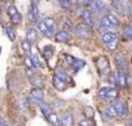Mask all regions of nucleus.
I'll return each instance as SVG.
<instances>
[{"label": "nucleus", "mask_w": 132, "mask_h": 126, "mask_svg": "<svg viewBox=\"0 0 132 126\" xmlns=\"http://www.w3.org/2000/svg\"><path fill=\"white\" fill-rule=\"evenodd\" d=\"M47 120H48L54 126H62V125H60V116H58L56 113H51Z\"/></svg>", "instance_id": "nucleus-25"}, {"label": "nucleus", "mask_w": 132, "mask_h": 126, "mask_svg": "<svg viewBox=\"0 0 132 126\" xmlns=\"http://www.w3.org/2000/svg\"><path fill=\"white\" fill-rule=\"evenodd\" d=\"M38 17H39L38 7H37V3H33L29 8V12H28V19L30 23H38Z\"/></svg>", "instance_id": "nucleus-8"}, {"label": "nucleus", "mask_w": 132, "mask_h": 126, "mask_svg": "<svg viewBox=\"0 0 132 126\" xmlns=\"http://www.w3.org/2000/svg\"><path fill=\"white\" fill-rule=\"evenodd\" d=\"M55 76H58L59 79L64 80L65 83L71 81V78H69V75L65 72L64 70H62V68H56V70H55Z\"/></svg>", "instance_id": "nucleus-19"}, {"label": "nucleus", "mask_w": 132, "mask_h": 126, "mask_svg": "<svg viewBox=\"0 0 132 126\" xmlns=\"http://www.w3.org/2000/svg\"><path fill=\"white\" fill-rule=\"evenodd\" d=\"M81 16H82V21H84L85 25H88V26H92V25H93L92 11H89V9H84L82 13H81Z\"/></svg>", "instance_id": "nucleus-16"}, {"label": "nucleus", "mask_w": 132, "mask_h": 126, "mask_svg": "<svg viewBox=\"0 0 132 126\" xmlns=\"http://www.w3.org/2000/svg\"><path fill=\"white\" fill-rule=\"evenodd\" d=\"M93 2H94V0H84V4L88 5V7H90V5L93 4Z\"/></svg>", "instance_id": "nucleus-39"}, {"label": "nucleus", "mask_w": 132, "mask_h": 126, "mask_svg": "<svg viewBox=\"0 0 132 126\" xmlns=\"http://www.w3.org/2000/svg\"><path fill=\"white\" fill-rule=\"evenodd\" d=\"M98 99L103 101H111V100H117L118 99V91L115 88H110V87H103L100 89L98 92Z\"/></svg>", "instance_id": "nucleus-1"}, {"label": "nucleus", "mask_w": 132, "mask_h": 126, "mask_svg": "<svg viewBox=\"0 0 132 126\" xmlns=\"http://www.w3.org/2000/svg\"><path fill=\"white\" fill-rule=\"evenodd\" d=\"M26 40L29 42L37 41V30L34 28H28V30H26Z\"/></svg>", "instance_id": "nucleus-21"}, {"label": "nucleus", "mask_w": 132, "mask_h": 126, "mask_svg": "<svg viewBox=\"0 0 132 126\" xmlns=\"http://www.w3.org/2000/svg\"><path fill=\"white\" fill-rule=\"evenodd\" d=\"M107 16H109V19H110L111 24L114 25V26H118V24H119V20H118V17H117L115 14H112V13H107Z\"/></svg>", "instance_id": "nucleus-31"}, {"label": "nucleus", "mask_w": 132, "mask_h": 126, "mask_svg": "<svg viewBox=\"0 0 132 126\" xmlns=\"http://www.w3.org/2000/svg\"><path fill=\"white\" fill-rule=\"evenodd\" d=\"M55 40L58 41V42H68L71 40V35H69V32L67 30H60L55 34Z\"/></svg>", "instance_id": "nucleus-14"}, {"label": "nucleus", "mask_w": 132, "mask_h": 126, "mask_svg": "<svg viewBox=\"0 0 132 126\" xmlns=\"http://www.w3.org/2000/svg\"><path fill=\"white\" fill-rule=\"evenodd\" d=\"M129 126H132V118L129 120Z\"/></svg>", "instance_id": "nucleus-40"}, {"label": "nucleus", "mask_w": 132, "mask_h": 126, "mask_svg": "<svg viewBox=\"0 0 132 126\" xmlns=\"http://www.w3.org/2000/svg\"><path fill=\"white\" fill-rule=\"evenodd\" d=\"M115 116H117V113H115V109H114V106H112V105H107L105 109L102 110V120H103V122H110Z\"/></svg>", "instance_id": "nucleus-5"}, {"label": "nucleus", "mask_w": 132, "mask_h": 126, "mask_svg": "<svg viewBox=\"0 0 132 126\" xmlns=\"http://www.w3.org/2000/svg\"><path fill=\"white\" fill-rule=\"evenodd\" d=\"M115 83L124 88L127 85V72L126 71H120V70H117V74H115Z\"/></svg>", "instance_id": "nucleus-10"}, {"label": "nucleus", "mask_w": 132, "mask_h": 126, "mask_svg": "<svg viewBox=\"0 0 132 126\" xmlns=\"http://www.w3.org/2000/svg\"><path fill=\"white\" fill-rule=\"evenodd\" d=\"M39 108H41V112H42V114L46 117V118H48L50 117V114L52 113V110H51V106L48 105V104H42V105H39Z\"/></svg>", "instance_id": "nucleus-24"}, {"label": "nucleus", "mask_w": 132, "mask_h": 126, "mask_svg": "<svg viewBox=\"0 0 132 126\" xmlns=\"http://www.w3.org/2000/svg\"><path fill=\"white\" fill-rule=\"evenodd\" d=\"M97 68H98V71L102 75L109 72V71H110V68H109V59L106 57H100L97 59Z\"/></svg>", "instance_id": "nucleus-7"}, {"label": "nucleus", "mask_w": 132, "mask_h": 126, "mask_svg": "<svg viewBox=\"0 0 132 126\" xmlns=\"http://www.w3.org/2000/svg\"><path fill=\"white\" fill-rule=\"evenodd\" d=\"M43 21H45V24L47 25V28L54 33V30H55V20L51 19V17H47V19H45Z\"/></svg>", "instance_id": "nucleus-29"}, {"label": "nucleus", "mask_w": 132, "mask_h": 126, "mask_svg": "<svg viewBox=\"0 0 132 126\" xmlns=\"http://www.w3.org/2000/svg\"><path fill=\"white\" fill-rule=\"evenodd\" d=\"M75 30H76V34L79 35L80 38H82V40H86V38L90 37V29L85 24H81V25L76 26V29H75Z\"/></svg>", "instance_id": "nucleus-9"}, {"label": "nucleus", "mask_w": 132, "mask_h": 126, "mask_svg": "<svg viewBox=\"0 0 132 126\" xmlns=\"http://www.w3.org/2000/svg\"><path fill=\"white\" fill-rule=\"evenodd\" d=\"M29 97H30V101L34 105H42L43 104L45 95H43V91H42L41 88H34V89H31Z\"/></svg>", "instance_id": "nucleus-3"}, {"label": "nucleus", "mask_w": 132, "mask_h": 126, "mask_svg": "<svg viewBox=\"0 0 132 126\" xmlns=\"http://www.w3.org/2000/svg\"><path fill=\"white\" fill-rule=\"evenodd\" d=\"M63 28H64V30H67V32H72L75 28H73V25H72V23L69 21V20H65L64 23H63Z\"/></svg>", "instance_id": "nucleus-32"}, {"label": "nucleus", "mask_w": 132, "mask_h": 126, "mask_svg": "<svg viewBox=\"0 0 132 126\" xmlns=\"http://www.w3.org/2000/svg\"><path fill=\"white\" fill-rule=\"evenodd\" d=\"M131 41H132V37H131Z\"/></svg>", "instance_id": "nucleus-43"}, {"label": "nucleus", "mask_w": 132, "mask_h": 126, "mask_svg": "<svg viewBox=\"0 0 132 126\" xmlns=\"http://www.w3.org/2000/svg\"><path fill=\"white\" fill-rule=\"evenodd\" d=\"M60 2V7L63 9H71L72 7V0H59Z\"/></svg>", "instance_id": "nucleus-30"}, {"label": "nucleus", "mask_w": 132, "mask_h": 126, "mask_svg": "<svg viewBox=\"0 0 132 126\" xmlns=\"http://www.w3.org/2000/svg\"><path fill=\"white\" fill-rule=\"evenodd\" d=\"M5 33H7L8 38H9L11 41H14V40H16V33H14V29H13L11 25H7V26H5Z\"/></svg>", "instance_id": "nucleus-28"}, {"label": "nucleus", "mask_w": 132, "mask_h": 126, "mask_svg": "<svg viewBox=\"0 0 132 126\" xmlns=\"http://www.w3.org/2000/svg\"><path fill=\"white\" fill-rule=\"evenodd\" d=\"M8 16H9L11 21L14 23V24H20L21 20H22V16L20 14V12L17 11V8L14 5H9L8 7Z\"/></svg>", "instance_id": "nucleus-4"}, {"label": "nucleus", "mask_w": 132, "mask_h": 126, "mask_svg": "<svg viewBox=\"0 0 132 126\" xmlns=\"http://www.w3.org/2000/svg\"><path fill=\"white\" fill-rule=\"evenodd\" d=\"M54 53H55V50H54V47L52 46H45L43 47V55H45V58L48 61V59H51L52 58V55H54Z\"/></svg>", "instance_id": "nucleus-23"}, {"label": "nucleus", "mask_w": 132, "mask_h": 126, "mask_svg": "<svg viewBox=\"0 0 132 126\" xmlns=\"http://www.w3.org/2000/svg\"><path fill=\"white\" fill-rule=\"evenodd\" d=\"M129 3H131V4H132V0H129Z\"/></svg>", "instance_id": "nucleus-42"}, {"label": "nucleus", "mask_w": 132, "mask_h": 126, "mask_svg": "<svg viewBox=\"0 0 132 126\" xmlns=\"http://www.w3.org/2000/svg\"><path fill=\"white\" fill-rule=\"evenodd\" d=\"M117 45H118V40H115V41H112V42L107 43L106 46H107V49H109V50H115Z\"/></svg>", "instance_id": "nucleus-34"}, {"label": "nucleus", "mask_w": 132, "mask_h": 126, "mask_svg": "<svg viewBox=\"0 0 132 126\" xmlns=\"http://www.w3.org/2000/svg\"><path fill=\"white\" fill-rule=\"evenodd\" d=\"M30 58H31V63H33V67L34 68H42L43 67V64L41 63V61H39V58H38L37 54H31Z\"/></svg>", "instance_id": "nucleus-26"}, {"label": "nucleus", "mask_w": 132, "mask_h": 126, "mask_svg": "<svg viewBox=\"0 0 132 126\" xmlns=\"http://www.w3.org/2000/svg\"><path fill=\"white\" fill-rule=\"evenodd\" d=\"M79 126H92V122H90L89 120H82V121L79 123Z\"/></svg>", "instance_id": "nucleus-37"}, {"label": "nucleus", "mask_w": 132, "mask_h": 126, "mask_svg": "<svg viewBox=\"0 0 132 126\" xmlns=\"http://www.w3.org/2000/svg\"><path fill=\"white\" fill-rule=\"evenodd\" d=\"M110 28H114V25L111 24V21H110V19H109V16L107 14H105L102 19H101V21H100V29L101 30H105V32H107Z\"/></svg>", "instance_id": "nucleus-15"}, {"label": "nucleus", "mask_w": 132, "mask_h": 126, "mask_svg": "<svg viewBox=\"0 0 132 126\" xmlns=\"http://www.w3.org/2000/svg\"><path fill=\"white\" fill-rule=\"evenodd\" d=\"M112 106H114V109H115V113L117 116L119 117H126L128 114V105L124 100L122 99H117L114 100V104H112Z\"/></svg>", "instance_id": "nucleus-2"}, {"label": "nucleus", "mask_w": 132, "mask_h": 126, "mask_svg": "<svg viewBox=\"0 0 132 126\" xmlns=\"http://www.w3.org/2000/svg\"><path fill=\"white\" fill-rule=\"evenodd\" d=\"M115 64H117V70L127 71L128 62H127V58H126L124 54H118V55L115 57Z\"/></svg>", "instance_id": "nucleus-6"}, {"label": "nucleus", "mask_w": 132, "mask_h": 126, "mask_svg": "<svg viewBox=\"0 0 132 126\" xmlns=\"http://www.w3.org/2000/svg\"><path fill=\"white\" fill-rule=\"evenodd\" d=\"M0 16H2V8H0Z\"/></svg>", "instance_id": "nucleus-41"}, {"label": "nucleus", "mask_w": 132, "mask_h": 126, "mask_svg": "<svg viewBox=\"0 0 132 126\" xmlns=\"http://www.w3.org/2000/svg\"><path fill=\"white\" fill-rule=\"evenodd\" d=\"M0 51H2V49H0Z\"/></svg>", "instance_id": "nucleus-44"}, {"label": "nucleus", "mask_w": 132, "mask_h": 126, "mask_svg": "<svg viewBox=\"0 0 132 126\" xmlns=\"http://www.w3.org/2000/svg\"><path fill=\"white\" fill-rule=\"evenodd\" d=\"M60 125L62 126H73V117L69 112H63L60 114Z\"/></svg>", "instance_id": "nucleus-13"}, {"label": "nucleus", "mask_w": 132, "mask_h": 126, "mask_svg": "<svg viewBox=\"0 0 132 126\" xmlns=\"http://www.w3.org/2000/svg\"><path fill=\"white\" fill-rule=\"evenodd\" d=\"M26 76L29 78V80L31 78H34V74H33V67H26Z\"/></svg>", "instance_id": "nucleus-35"}, {"label": "nucleus", "mask_w": 132, "mask_h": 126, "mask_svg": "<svg viewBox=\"0 0 132 126\" xmlns=\"http://www.w3.org/2000/svg\"><path fill=\"white\" fill-rule=\"evenodd\" d=\"M90 9H92V13H102L106 11V4L102 2V0H94L93 4L90 5Z\"/></svg>", "instance_id": "nucleus-11"}, {"label": "nucleus", "mask_w": 132, "mask_h": 126, "mask_svg": "<svg viewBox=\"0 0 132 126\" xmlns=\"http://www.w3.org/2000/svg\"><path fill=\"white\" fill-rule=\"evenodd\" d=\"M30 83L33 84V87L34 88H43L45 87V83H43V80H42V78H39V76H34V78H31L30 79Z\"/></svg>", "instance_id": "nucleus-22"}, {"label": "nucleus", "mask_w": 132, "mask_h": 126, "mask_svg": "<svg viewBox=\"0 0 132 126\" xmlns=\"http://www.w3.org/2000/svg\"><path fill=\"white\" fill-rule=\"evenodd\" d=\"M0 126H9V125H8V122H7L3 117H0Z\"/></svg>", "instance_id": "nucleus-38"}, {"label": "nucleus", "mask_w": 132, "mask_h": 126, "mask_svg": "<svg viewBox=\"0 0 132 126\" xmlns=\"http://www.w3.org/2000/svg\"><path fill=\"white\" fill-rule=\"evenodd\" d=\"M115 40H118V33L114 32V30H107L102 34V41L105 42V45L115 41Z\"/></svg>", "instance_id": "nucleus-12"}, {"label": "nucleus", "mask_w": 132, "mask_h": 126, "mask_svg": "<svg viewBox=\"0 0 132 126\" xmlns=\"http://www.w3.org/2000/svg\"><path fill=\"white\" fill-rule=\"evenodd\" d=\"M85 114H86L88 118H93V116H94V110L92 109L90 106H86V108H85Z\"/></svg>", "instance_id": "nucleus-33"}, {"label": "nucleus", "mask_w": 132, "mask_h": 126, "mask_svg": "<svg viewBox=\"0 0 132 126\" xmlns=\"http://www.w3.org/2000/svg\"><path fill=\"white\" fill-rule=\"evenodd\" d=\"M38 29H39V32L43 34V35H46V37H52V35H54V33L47 28V25L45 24V21L42 20V21H38Z\"/></svg>", "instance_id": "nucleus-17"}, {"label": "nucleus", "mask_w": 132, "mask_h": 126, "mask_svg": "<svg viewBox=\"0 0 132 126\" xmlns=\"http://www.w3.org/2000/svg\"><path fill=\"white\" fill-rule=\"evenodd\" d=\"M124 34L127 35V37H132V25H129V26H127L126 28V30H124Z\"/></svg>", "instance_id": "nucleus-36"}, {"label": "nucleus", "mask_w": 132, "mask_h": 126, "mask_svg": "<svg viewBox=\"0 0 132 126\" xmlns=\"http://www.w3.org/2000/svg\"><path fill=\"white\" fill-rule=\"evenodd\" d=\"M52 84L54 87L58 89V91H64V89L67 88V83L62 79H59L58 76H54V80H52Z\"/></svg>", "instance_id": "nucleus-18"}, {"label": "nucleus", "mask_w": 132, "mask_h": 126, "mask_svg": "<svg viewBox=\"0 0 132 126\" xmlns=\"http://www.w3.org/2000/svg\"><path fill=\"white\" fill-rule=\"evenodd\" d=\"M21 47H22V50H24V53L26 54V55H29V57L31 55V45H30V42L28 40L21 42Z\"/></svg>", "instance_id": "nucleus-27"}, {"label": "nucleus", "mask_w": 132, "mask_h": 126, "mask_svg": "<svg viewBox=\"0 0 132 126\" xmlns=\"http://www.w3.org/2000/svg\"><path fill=\"white\" fill-rule=\"evenodd\" d=\"M71 66H72V70L75 71V72H79V71L85 66V62L82 59H73L72 63H71Z\"/></svg>", "instance_id": "nucleus-20"}]
</instances>
